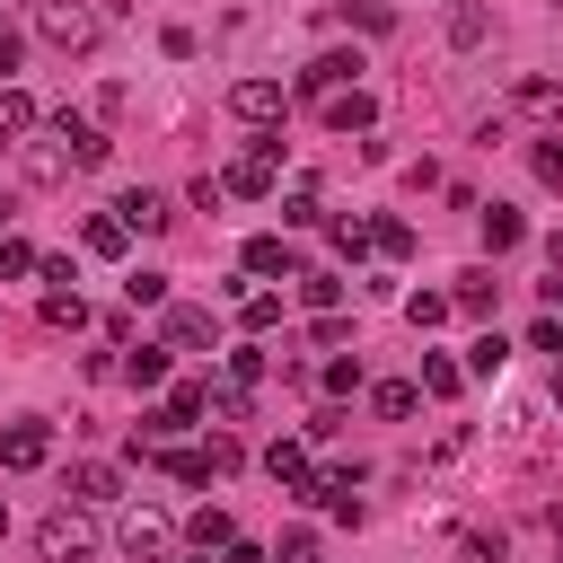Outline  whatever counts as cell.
Instances as JSON below:
<instances>
[{"label": "cell", "instance_id": "20", "mask_svg": "<svg viewBox=\"0 0 563 563\" xmlns=\"http://www.w3.org/2000/svg\"><path fill=\"white\" fill-rule=\"evenodd\" d=\"M449 317H457V299H449V290H413V299H405V325H422V334H431V325H449Z\"/></svg>", "mask_w": 563, "mask_h": 563}, {"label": "cell", "instance_id": "44", "mask_svg": "<svg viewBox=\"0 0 563 563\" xmlns=\"http://www.w3.org/2000/svg\"><path fill=\"white\" fill-rule=\"evenodd\" d=\"M9 220H18V202H9V194H0V238H9Z\"/></svg>", "mask_w": 563, "mask_h": 563}, {"label": "cell", "instance_id": "31", "mask_svg": "<svg viewBox=\"0 0 563 563\" xmlns=\"http://www.w3.org/2000/svg\"><path fill=\"white\" fill-rule=\"evenodd\" d=\"M299 299H308V308H317V317H325V308H334V299H343V282H334V273H299Z\"/></svg>", "mask_w": 563, "mask_h": 563}, {"label": "cell", "instance_id": "41", "mask_svg": "<svg viewBox=\"0 0 563 563\" xmlns=\"http://www.w3.org/2000/svg\"><path fill=\"white\" fill-rule=\"evenodd\" d=\"M18 62H26V44H18V35H9V26H0V88H9V79H18Z\"/></svg>", "mask_w": 563, "mask_h": 563}, {"label": "cell", "instance_id": "26", "mask_svg": "<svg viewBox=\"0 0 563 563\" xmlns=\"http://www.w3.org/2000/svg\"><path fill=\"white\" fill-rule=\"evenodd\" d=\"M334 255H352V264L378 255V229H369V220H334Z\"/></svg>", "mask_w": 563, "mask_h": 563}, {"label": "cell", "instance_id": "6", "mask_svg": "<svg viewBox=\"0 0 563 563\" xmlns=\"http://www.w3.org/2000/svg\"><path fill=\"white\" fill-rule=\"evenodd\" d=\"M273 176H282V141H255L220 185H229V194H246V202H264V194H273Z\"/></svg>", "mask_w": 563, "mask_h": 563}, {"label": "cell", "instance_id": "2", "mask_svg": "<svg viewBox=\"0 0 563 563\" xmlns=\"http://www.w3.org/2000/svg\"><path fill=\"white\" fill-rule=\"evenodd\" d=\"M35 554H44V563H88V554H97V528H88L79 510H53V519H35Z\"/></svg>", "mask_w": 563, "mask_h": 563}, {"label": "cell", "instance_id": "46", "mask_svg": "<svg viewBox=\"0 0 563 563\" xmlns=\"http://www.w3.org/2000/svg\"><path fill=\"white\" fill-rule=\"evenodd\" d=\"M194 563H211V554H194Z\"/></svg>", "mask_w": 563, "mask_h": 563}, {"label": "cell", "instance_id": "38", "mask_svg": "<svg viewBox=\"0 0 563 563\" xmlns=\"http://www.w3.org/2000/svg\"><path fill=\"white\" fill-rule=\"evenodd\" d=\"M273 563H317V537H308V528H290V537H282V554H273Z\"/></svg>", "mask_w": 563, "mask_h": 563}, {"label": "cell", "instance_id": "45", "mask_svg": "<svg viewBox=\"0 0 563 563\" xmlns=\"http://www.w3.org/2000/svg\"><path fill=\"white\" fill-rule=\"evenodd\" d=\"M554 405H563V361H554Z\"/></svg>", "mask_w": 563, "mask_h": 563}, {"label": "cell", "instance_id": "8", "mask_svg": "<svg viewBox=\"0 0 563 563\" xmlns=\"http://www.w3.org/2000/svg\"><path fill=\"white\" fill-rule=\"evenodd\" d=\"M44 457H53V431H44V422H0V466L26 475V466H44Z\"/></svg>", "mask_w": 563, "mask_h": 563}, {"label": "cell", "instance_id": "14", "mask_svg": "<svg viewBox=\"0 0 563 563\" xmlns=\"http://www.w3.org/2000/svg\"><path fill=\"white\" fill-rule=\"evenodd\" d=\"M264 466H273V484H282V493H308V484H317L308 440H273V449H264Z\"/></svg>", "mask_w": 563, "mask_h": 563}, {"label": "cell", "instance_id": "11", "mask_svg": "<svg viewBox=\"0 0 563 563\" xmlns=\"http://www.w3.org/2000/svg\"><path fill=\"white\" fill-rule=\"evenodd\" d=\"M317 114H325V132H369V123H378V97H369V88H334Z\"/></svg>", "mask_w": 563, "mask_h": 563}, {"label": "cell", "instance_id": "47", "mask_svg": "<svg viewBox=\"0 0 563 563\" xmlns=\"http://www.w3.org/2000/svg\"><path fill=\"white\" fill-rule=\"evenodd\" d=\"M0 528H9V510H0Z\"/></svg>", "mask_w": 563, "mask_h": 563}, {"label": "cell", "instance_id": "23", "mask_svg": "<svg viewBox=\"0 0 563 563\" xmlns=\"http://www.w3.org/2000/svg\"><path fill=\"white\" fill-rule=\"evenodd\" d=\"M238 325H246V334H273V325H282V299H273V290H246V299H238Z\"/></svg>", "mask_w": 563, "mask_h": 563}, {"label": "cell", "instance_id": "10", "mask_svg": "<svg viewBox=\"0 0 563 563\" xmlns=\"http://www.w3.org/2000/svg\"><path fill=\"white\" fill-rule=\"evenodd\" d=\"M282 106H290L282 79H238V88H229V114H238V123H273Z\"/></svg>", "mask_w": 563, "mask_h": 563}, {"label": "cell", "instance_id": "36", "mask_svg": "<svg viewBox=\"0 0 563 563\" xmlns=\"http://www.w3.org/2000/svg\"><path fill=\"white\" fill-rule=\"evenodd\" d=\"M264 369H273V361H264V352H255V343H238V352H229V378H246V387H255V378H264Z\"/></svg>", "mask_w": 563, "mask_h": 563}, {"label": "cell", "instance_id": "48", "mask_svg": "<svg viewBox=\"0 0 563 563\" xmlns=\"http://www.w3.org/2000/svg\"><path fill=\"white\" fill-rule=\"evenodd\" d=\"M554 545H563V537H554ZM554 563H563V554H554Z\"/></svg>", "mask_w": 563, "mask_h": 563}, {"label": "cell", "instance_id": "37", "mask_svg": "<svg viewBox=\"0 0 563 563\" xmlns=\"http://www.w3.org/2000/svg\"><path fill=\"white\" fill-rule=\"evenodd\" d=\"M238 466H246V449H238L229 431H211V475H238Z\"/></svg>", "mask_w": 563, "mask_h": 563}, {"label": "cell", "instance_id": "4", "mask_svg": "<svg viewBox=\"0 0 563 563\" xmlns=\"http://www.w3.org/2000/svg\"><path fill=\"white\" fill-rule=\"evenodd\" d=\"M114 220H123L132 238H158V229H176V202H167L158 185H132V194H114Z\"/></svg>", "mask_w": 563, "mask_h": 563}, {"label": "cell", "instance_id": "29", "mask_svg": "<svg viewBox=\"0 0 563 563\" xmlns=\"http://www.w3.org/2000/svg\"><path fill=\"white\" fill-rule=\"evenodd\" d=\"M501 361H510V343H501V334H475V343H466V369H475V378H493Z\"/></svg>", "mask_w": 563, "mask_h": 563}, {"label": "cell", "instance_id": "28", "mask_svg": "<svg viewBox=\"0 0 563 563\" xmlns=\"http://www.w3.org/2000/svg\"><path fill=\"white\" fill-rule=\"evenodd\" d=\"M519 106L528 114H563V79H519Z\"/></svg>", "mask_w": 563, "mask_h": 563}, {"label": "cell", "instance_id": "5", "mask_svg": "<svg viewBox=\"0 0 563 563\" xmlns=\"http://www.w3.org/2000/svg\"><path fill=\"white\" fill-rule=\"evenodd\" d=\"M114 537H123V554H132V563H158V554H167V537H176V528H167V510H150V501H132V510H123V528H114Z\"/></svg>", "mask_w": 563, "mask_h": 563}, {"label": "cell", "instance_id": "40", "mask_svg": "<svg viewBox=\"0 0 563 563\" xmlns=\"http://www.w3.org/2000/svg\"><path fill=\"white\" fill-rule=\"evenodd\" d=\"M537 176H545V185H563V141H537Z\"/></svg>", "mask_w": 563, "mask_h": 563}, {"label": "cell", "instance_id": "16", "mask_svg": "<svg viewBox=\"0 0 563 563\" xmlns=\"http://www.w3.org/2000/svg\"><path fill=\"white\" fill-rule=\"evenodd\" d=\"M70 501H123V475H114L106 457H88V466H70Z\"/></svg>", "mask_w": 563, "mask_h": 563}, {"label": "cell", "instance_id": "21", "mask_svg": "<svg viewBox=\"0 0 563 563\" xmlns=\"http://www.w3.org/2000/svg\"><path fill=\"white\" fill-rule=\"evenodd\" d=\"M369 405H378L387 422H405V413L422 405V387H413V378H378V387H369Z\"/></svg>", "mask_w": 563, "mask_h": 563}, {"label": "cell", "instance_id": "18", "mask_svg": "<svg viewBox=\"0 0 563 563\" xmlns=\"http://www.w3.org/2000/svg\"><path fill=\"white\" fill-rule=\"evenodd\" d=\"M519 238H528V220H519L510 202H493V211H484V255H510Z\"/></svg>", "mask_w": 563, "mask_h": 563}, {"label": "cell", "instance_id": "1", "mask_svg": "<svg viewBox=\"0 0 563 563\" xmlns=\"http://www.w3.org/2000/svg\"><path fill=\"white\" fill-rule=\"evenodd\" d=\"M35 35H44L53 53H97L106 18H97L88 0H35Z\"/></svg>", "mask_w": 563, "mask_h": 563}, {"label": "cell", "instance_id": "33", "mask_svg": "<svg viewBox=\"0 0 563 563\" xmlns=\"http://www.w3.org/2000/svg\"><path fill=\"white\" fill-rule=\"evenodd\" d=\"M369 229H378V255H396V264L413 255V229H405V220H369Z\"/></svg>", "mask_w": 563, "mask_h": 563}, {"label": "cell", "instance_id": "34", "mask_svg": "<svg viewBox=\"0 0 563 563\" xmlns=\"http://www.w3.org/2000/svg\"><path fill=\"white\" fill-rule=\"evenodd\" d=\"M449 44H484V9H475V0L449 18Z\"/></svg>", "mask_w": 563, "mask_h": 563}, {"label": "cell", "instance_id": "35", "mask_svg": "<svg viewBox=\"0 0 563 563\" xmlns=\"http://www.w3.org/2000/svg\"><path fill=\"white\" fill-rule=\"evenodd\" d=\"M528 352H554V361H563V325H554V308L528 325Z\"/></svg>", "mask_w": 563, "mask_h": 563}, {"label": "cell", "instance_id": "42", "mask_svg": "<svg viewBox=\"0 0 563 563\" xmlns=\"http://www.w3.org/2000/svg\"><path fill=\"white\" fill-rule=\"evenodd\" d=\"M220 563H264V545H238V537H229V545H220Z\"/></svg>", "mask_w": 563, "mask_h": 563}, {"label": "cell", "instance_id": "39", "mask_svg": "<svg viewBox=\"0 0 563 563\" xmlns=\"http://www.w3.org/2000/svg\"><path fill=\"white\" fill-rule=\"evenodd\" d=\"M466 563H501V528H493V537L475 528V537H466Z\"/></svg>", "mask_w": 563, "mask_h": 563}, {"label": "cell", "instance_id": "15", "mask_svg": "<svg viewBox=\"0 0 563 563\" xmlns=\"http://www.w3.org/2000/svg\"><path fill=\"white\" fill-rule=\"evenodd\" d=\"M457 317H493V299H501V282H493V264H475V273H457Z\"/></svg>", "mask_w": 563, "mask_h": 563}, {"label": "cell", "instance_id": "32", "mask_svg": "<svg viewBox=\"0 0 563 563\" xmlns=\"http://www.w3.org/2000/svg\"><path fill=\"white\" fill-rule=\"evenodd\" d=\"M35 264H44V255H35L26 238H0V282H18V273H35Z\"/></svg>", "mask_w": 563, "mask_h": 563}, {"label": "cell", "instance_id": "7", "mask_svg": "<svg viewBox=\"0 0 563 563\" xmlns=\"http://www.w3.org/2000/svg\"><path fill=\"white\" fill-rule=\"evenodd\" d=\"M158 343H167V352H202V343H220V317H211V308H185V299H176V308L158 317Z\"/></svg>", "mask_w": 563, "mask_h": 563}, {"label": "cell", "instance_id": "9", "mask_svg": "<svg viewBox=\"0 0 563 563\" xmlns=\"http://www.w3.org/2000/svg\"><path fill=\"white\" fill-rule=\"evenodd\" d=\"M352 70H361V62H352V53H317V62H308V70H299V97H308V106H325V97H334V88H352Z\"/></svg>", "mask_w": 563, "mask_h": 563}, {"label": "cell", "instance_id": "24", "mask_svg": "<svg viewBox=\"0 0 563 563\" xmlns=\"http://www.w3.org/2000/svg\"><path fill=\"white\" fill-rule=\"evenodd\" d=\"M123 378H132V387H167V343H141V352L123 361Z\"/></svg>", "mask_w": 563, "mask_h": 563}, {"label": "cell", "instance_id": "43", "mask_svg": "<svg viewBox=\"0 0 563 563\" xmlns=\"http://www.w3.org/2000/svg\"><path fill=\"white\" fill-rule=\"evenodd\" d=\"M545 255H554V273H563V229H554V238H545Z\"/></svg>", "mask_w": 563, "mask_h": 563}, {"label": "cell", "instance_id": "27", "mask_svg": "<svg viewBox=\"0 0 563 563\" xmlns=\"http://www.w3.org/2000/svg\"><path fill=\"white\" fill-rule=\"evenodd\" d=\"M44 325H70V334H79V325H88V299H79V290H44Z\"/></svg>", "mask_w": 563, "mask_h": 563}, {"label": "cell", "instance_id": "3", "mask_svg": "<svg viewBox=\"0 0 563 563\" xmlns=\"http://www.w3.org/2000/svg\"><path fill=\"white\" fill-rule=\"evenodd\" d=\"M18 158H26V185H62V176L79 167V158H70V141H62L53 123H35V132L18 141Z\"/></svg>", "mask_w": 563, "mask_h": 563}, {"label": "cell", "instance_id": "13", "mask_svg": "<svg viewBox=\"0 0 563 563\" xmlns=\"http://www.w3.org/2000/svg\"><path fill=\"white\" fill-rule=\"evenodd\" d=\"M246 273H264V282H273V273H282V282H299L308 264H299V246H290V238H246Z\"/></svg>", "mask_w": 563, "mask_h": 563}, {"label": "cell", "instance_id": "12", "mask_svg": "<svg viewBox=\"0 0 563 563\" xmlns=\"http://www.w3.org/2000/svg\"><path fill=\"white\" fill-rule=\"evenodd\" d=\"M53 132H62V141H70V158H79V167H106V150H114V141H106V132H97V114H70V106H62V114H53Z\"/></svg>", "mask_w": 563, "mask_h": 563}, {"label": "cell", "instance_id": "19", "mask_svg": "<svg viewBox=\"0 0 563 563\" xmlns=\"http://www.w3.org/2000/svg\"><path fill=\"white\" fill-rule=\"evenodd\" d=\"M35 123H44V114H35V97H26V88H0V141H26Z\"/></svg>", "mask_w": 563, "mask_h": 563}, {"label": "cell", "instance_id": "22", "mask_svg": "<svg viewBox=\"0 0 563 563\" xmlns=\"http://www.w3.org/2000/svg\"><path fill=\"white\" fill-rule=\"evenodd\" d=\"M185 537H194V554H220L238 528H229V510H194V519H185Z\"/></svg>", "mask_w": 563, "mask_h": 563}, {"label": "cell", "instance_id": "17", "mask_svg": "<svg viewBox=\"0 0 563 563\" xmlns=\"http://www.w3.org/2000/svg\"><path fill=\"white\" fill-rule=\"evenodd\" d=\"M79 246H88V255H123V246H132V229H123L114 211H88V220H79Z\"/></svg>", "mask_w": 563, "mask_h": 563}, {"label": "cell", "instance_id": "25", "mask_svg": "<svg viewBox=\"0 0 563 563\" xmlns=\"http://www.w3.org/2000/svg\"><path fill=\"white\" fill-rule=\"evenodd\" d=\"M457 387H466V369L449 352H422V396H457Z\"/></svg>", "mask_w": 563, "mask_h": 563}, {"label": "cell", "instance_id": "30", "mask_svg": "<svg viewBox=\"0 0 563 563\" xmlns=\"http://www.w3.org/2000/svg\"><path fill=\"white\" fill-rule=\"evenodd\" d=\"M123 299H132V308H167V273H132Z\"/></svg>", "mask_w": 563, "mask_h": 563}]
</instances>
